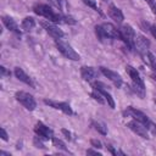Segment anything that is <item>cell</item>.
<instances>
[{
    "mask_svg": "<svg viewBox=\"0 0 156 156\" xmlns=\"http://www.w3.org/2000/svg\"><path fill=\"white\" fill-rule=\"evenodd\" d=\"M33 11L37 15L43 16L48 21L54 22V23H60V22H65V23H69V24L76 23V21L72 17L65 16V15H61V13H56L49 5H45V4H38V5H35L33 7Z\"/></svg>",
    "mask_w": 156,
    "mask_h": 156,
    "instance_id": "1",
    "label": "cell"
},
{
    "mask_svg": "<svg viewBox=\"0 0 156 156\" xmlns=\"http://www.w3.org/2000/svg\"><path fill=\"white\" fill-rule=\"evenodd\" d=\"M95 33L100 40H104L106 38L110 39H121V32L111 23H102L100 26L95 27Z\"/></svg>",
    "mask_w": 156,
    "mask_h": 156,
    "instance_id": "2",
    "label": "cell"
},
{
    "mask_svg": "<svg viewBox=\"0 0 156 156\" xmlns=\"http://www.w3.org/2000/svg\"><path fill=\"white\" fill-rule=\"evenodd\" d=\"M55 44H56L57 50H58L65 57H67L68 60L78 61V60L80 58L79 54L76 52V50H74L68 43H66L65 40H62V39H55Z\"/></svg>",
    "mask_w": 156,
    "mask_h": 156,
    "instance_id": "3",
    "label": "cell"
},
{
    "mask_svg": "<svg viewBox=\"0 0 156 156\" xmlns=\"http://www.w3.org/2000/svg\"><path fill=\"white\" fill-rule=\"evenodd\" d=\"M121 32V39L127 44L129 49L134 48V40H135V32L129 24H123L119 29Z\"/></svg>",
    "mask_w": 156,
    "mask_h": 156,
    "instance_id": "4",
    "label": "cell"
},
{
    "mask_svg": "<svg viewBox=\"0 0 156 156\" xmlns=\"http://www.w3.org/2000/svg\"><path fill=\"white\" fill-rule=\"evenodd\" d=\"M15 98H16V100L20 104H22L29 111H33L35 108V106H37V102H35L34 98L30 94L26 93V91H17L16 95H15Z\"/></svg>",
    "mask_w": 156,
    "mask_h": 156,
    "instance_id": "5",
    "label": "cell"
},
{
    "mask_svg": "<svg viewBox=\"0 0 156 156\" xmlns=\"http://www.w3.org/2000/svg\"><path fill=\"white\" fill-rule=\"evenodd\" d=\"M41 27L46 30V33H49V35H51L55 39H61L63 37V32L54 23H51L50 21H41L40 22Z\"/></svg>",
    "mask_w": 156,
    "mask_h": 156,
    "instance_id": "6",
    "label": "cell"
},
{
    "mask_svg": "<svg viewBox=\"0 0 156 156\" xmlns=\"http://www.w3.org/2000/svg\"><path fill=\"white\" fill-rule=\"evenodd\" d=\"M126 113H127L128 116L133 117V119L144 123L147 128H149V126L151 124V122H150V119L147 118V116H146L145 113H143L141 111H139V110H135V108H133V107H128V108L126 110Z\"/></svg>",
    "mask_w": 156,
    "mask_h": 156,
    "instance_id": "7",
    "label": "cell"
},
{
    "mask_svg": "<svg viewBox=\"0 0 156 156\" xmlns=\"http://www.w3.org/2000/svg\"><path fill=\"white\" fill-rule=\"evenodd\" d=\"M128 127H129L134 133H136L138 135H140L141 138H149L147 127H146L144 123H141V122H139V121L133 119V121H130V122L128 123Z\"/></svg>",
    "mask_w": 156,
    "mask_h": 156,
    "instance_id": "8",
    "label": "cell"
},
{
    "mask_svg": "<svg viewBox=\"0 0 156 156\" xmlns=\"http://www.w3.org/2000/svg\"><path fill=\"white\" fill-rule=\"evenodd\" d=\"M149 45H150V43H149V40H147L144 35H138V37L135 38V40H134V48H135L143 56H145V55L149 52Z\"/></svg>",
    "mask_w": 156,
    "mask_h": 156,
    "instance_id": "9",
    "label": "cell"
},
{
    "mask_svg": "<svg viewBox=\"0 0 156 156\" xmlns=\"http://www.w3.org/2000/svg\"><path fill=\"white\" fill-rule=\"evenodd\" d=\"M34 132L37 133V135H39L41 139H52V135H54V133H52V130L48 127V126H45L43 122H38L37 124H35V127H34Z\"/></svg>",
    "mask_w": 156,
    "mask_h": 156,
    "instance_id": "10",
    "label": "cell"
},
{
    "mask_svg": "<svg viewBox=\"0 0 156 156\" xmlns=\"http://www.w3.org/2000/svg\"><path fill=\"white\" fill-rule=\"evenodd\" d=\"M100 72H101L105 77H107L116 87H121V85H122V78H121V76H119L117 72L111 71V69H108V68H106V67H100Z\"/></svg>",
    "mask_w": 156,
    "mask_h": 156,
    "instance_id": "11",
    "label": "cell"
},
{
    "mask_svg": "<svg viewBox=\"0 0 156 156\" xmlns=\"http://www.w3.org/2000/svg\"><path fill=\"white\" fill-rule=\"evenodd\" d=\"M44 102H45L46 105H49V106L56 108V110L62 111V112L66 113V115H72V113H73L71 106H69L67 102H60V101H54V100H48V99H45Z\"/></svg>",
    "mask_w": 156,
    "mask_h": 156,
    "instance_id": "12",
    "label": "cell"
},
{
    "mask_svg": "<svg viewBox=\"0 0 156 156\" xmlns=\"http://www.w3.org/2000/svg\"><path fill=\"white\" fill-rule=\"evenodd\" d=\"M93 88L96 89L98 91H100V94L104 96V99L106 100V102L108 104V106H110L111 108H115V101H113V98L111 96L110 93H107V90L104 89L105 87H104L101 83H99V82H98V83H94V84H93Z\"/></svg>",
    "mask_w": 156,
    "mask_h": 156,
    "instance_id": "13",
    "label": "cell"
},
{
    "mask_svg": "<svg viewBox=\"0 0 156 156\" xmlns=\"http://www.w3.org/2000/svg\"><path fill=\"white\" fill-rule=\"evenodd\" d=\"M126 71H127V73L129 74V77L132 78L133 84H135V85H138V87H141V88H145V87H144V82H143V79L140 78L139 72H138L134 67L127 66V67H126Z\"/></svg>",
    "mask_w": 156,
    "mask_h": 156,
    "instance_id": "14",
    "label": "cell"
},
{
    "mask_svg": "<svg viewBox=\"0 0 156 156\" xmlns=\"http://www.w3.org/2000/svg\"><path fill=\"white\" fill-rule=\"evenodd\" d=\"M80 74H82V78L87 82H91L93 79L96 78L98 73L93 68V67H87V66H83L80 68Z\"/></svg>",
    "mask_w": 156,
    "mask_h": 156,
    "instance_id": "15",
    "label": "cell"
},
{
    "mask_svg": "<svg viewBox=\"0 0 156 156\" xmlns=\"http://www.w3.org/2000/svg\"><path fill=\"white\" fill-rule=\"evenodd\" d=\"M108 15H110V17H111L113 21H116L117 23H122L123 20H124L122 11H121L117 6H115V5H110V7H108Z\"/></svg>",
    "mask_w": 156,
    "mask_h": 156,
    "instance_id": "16",
    "label": "cell"
},
{
    "mask_svg": "<svg viewBox=\"0 0 156 156\" xmlns=\"http://www.w3.org/2000/svg\"><path fill=\"white\" fill-rule=\"evenodd\" d=\"M15 76H16V78L20 79L21 82H23V83H26V84H28V85H30V87H34L32 78H30V77H29L22 68L16 67V68H15Z\"/></svg>",
    "mask_w": 156,
    "mask_h": 156,
    "instance_id": "17",
    "label": "cell"
},
{
    "mask_svg": "<svg viewBox=\"0 0 156 156\" xmlns=\"http://www.w3.org/2000/svg\"><path fill=\"white\" fill-rule=\"evenodd\" d=\"M2 23H4L5 27H6L7 29H10L11 32H13V33H16V34H20V33H21V32H20V28H18V26H17V23L15 22L13 18H11V17H9V16H4V17H2Z\"/></svg>",
    "mask_w": 156,
    "mask_h": 156,
    "instance_id": "18",
    "label": "cell"
},
{
    "mask_svg": "<svg viewBox=\"0 0 156 156\" xmlns=\"http://www.w3.org/2000/svg\"><path fill=\"white\" fill-rule=\"evenodd\" d=\"M35 27V21L33 17H26L23 21H22V28L24 30H29V29H33Z\"/></svg>",
    "mask_w": 156,
    "mask_h": 156,
    "instance_id": "19",
    "label": "cell"
},
{
    "mask_svg": "<svg viewBox=\"0 0 156 156\" xmlns=\"http://www.w3.org/2000/svg\"><path fill=\"white\" fill-rule=\"evenodd\" d=\"M93 126H94V128H95L99 133H101L102 135H105V134L107 133V128H106V126H105L104 123H101V122H94Z\"/></svg>",
    "mask_w": 156,
    "mask_h": 156,
    "instance_id": "20",
    "label": "cell"
},
{
    "mask_svg": "<svg viewBox=\"0 0 156 156\" xmlns=\"http://www.w3.org/2000/svg\"><path fill=\"white\" fill-rule=\"evenodd\" d=\"M90 95H91V98H93L94 100H96L99 104H105V101H106L105 99H102L104 96H102V95L100 94V91H98L96 89H94V91H93Z\"/></svg>",
    "mask_w": 156,
    "mask_h": 156,
    "instance_id": "21",
    "label": "cell"
},
{
    "mask_svg": "<svg viewBox=\"0 0 156 156\" xmlns=\"http://www.w3.org/2000/svg\"><path fill=\"white\" fill-rule=\"evenodd\" d=\"M52 143H54V145H55L56 147H58V149H61V150L67 151V147H66V145L63 144V141H62V140H60V139H57V138H52Z\"/></svg>",
    "mask_w": 156,
    "mask_h": 156,
    "instance_id": "22",
    "label": "cell"
},
{
    "mask_svg": "<svg viewBox=\"0 0 156 156\" xmlns=\"http://www.w3.org/2000/svg\"><path fill=\"white\" fill-rule=\"evenodd\" d=\"M146 57H147V61L150 62L152 69L156 71V58H155V56H154L151 52H147V54H146Z\"/></svg>",
    "mask_w": 156,
    "mask_h": 156,
    "instance_id": "23",
    "label": "cell"
},
{
    "mask_svg": "<svg viewBox=\"0 0 156 156\" xmlns=\"http://www.w3.org/2000/svg\"><path fill=\"white\" fill-rule=\"evenodd\" d=\"M50 2H51L56 9H58V10H63V4H65L63 0H50Z\"/></svg>",
    "mask_w": 156,
    "mask_h": 156,
    "instance_id": "24",
    "label": "cell"
},
{
    "mask_svg": "<svg viewBox=\"0 0 156 156\" xmlns=\"http://www.w3.org/2000/svg\"><path fill=\"white\" fill-rule=\"evenodd\" d=\"M83 2L85 4V5H88L89 7H91V9H94V10H99L98 9V5H96V1L95 0H83Z\"/></svg>",
    "mask_w": 156,
    "mask_h": 156,
    "instance_id": "25",
    "label": "cell"
},
{
    "mask_svg": "<svg viewBox=\"0 0 156 156\" xmlns=\"http://www.w3.org/2000/svg\"><path fill=\"white\" fill-rule=\"evenodd\" d=\"M41 138L38 135V136H35L34 138V145L37 146V147H40V149H45V146L43 145V143H41V140H40Z\"/></svg>",
    "mask_w": 156,
    "mask_h": 156,
    "instance_id": "26",
    "label": "cell"
},
{
    "mask_svg": "<svg viewBox=\"0 0 156 156\" xmlns=\"http://www.w3.org/2000/svg\"><path fill=\"white\" fill-rule=\"evenodd\" d=\"M144 1H146V2L149 4V6L151 7L152 12L156 13V1H155V0H144Z\"/></svg>",
    "mask_w": 156,
    "mask_h": 156,
    "instance_id": "27",
    "label": "cell"
},
{
    "mask_svg": "<svg viewBox=\"0 0 156 156\" xmlns=\"http://www.w3.org/2000/svg\"><path fill=\"white\" fill-rule=\"evenodd\" d=\"M90 144H91L93 147H96V149L102 147V146H101V143H100L99 140H96V139H91V140H90Z\"/></svg>",
    "mask_w": 156,
    "mask_h": 156,
    "instance_id": "28",
    "label": "cell"
},
{
    "mask_svg": "<svg viewBox=\"0 0 156 156\" xmlns=\"http://www.w3.org/2000/svg\"><path fill=\"white\" fill-rule=\"evenodd\" d=\"M1 138H2V140H7V133L4 128H1Z\"/></svg>",
    "mask_w": 156,
    "mask_h": 156,
    "instance_id": "29",
    "label": "cell"
},
{
    "mask_svg": "<svg viewBox=\"0 0 156 156\" xmlns=\"http://www.w3.org/2000/svg\"><path fill=\"white\" fill-rule=\"evenodd\" d=\"M61 132H62V133H63V134L66 135V138H67L68 140H71V133H69V132H68L67 129H62Z\"/></svg>",
    "mask_w": 156,
    "mask_h": 156,
    "instance_id": "30",
    "label": "cell"
},
{
    "mask_svg": "<svg viewBox=\"0 0 156 156\" xmlns=\"http://www.w3.org/2000/svg\"><path fill=\"white\" fill-rule=\"evenodd\" d=\"M87 154H88V155H101L100 152H98V151H95V150H91V149L87 150Z\"/></svg>",
    "mask_w": 156,
    "mask_h": 156,
    "instance_id": "31",
    "label": "cell"
},
{
    "mask_svg": "<svg viewBox=\"0 0 156 156\" xmlns=\"http://www.w3.org/2000/svg\"><path fill=\"white\" fill-rule=\"evenodd\" d=\"M150 32H151L152 35L156 38V26H151V27H150Z\"/></svg>",
    "mask_w": 156,
    "mask_h": 156,
    "instance_id": "32",
    "label": "cell"
},
{
    "mask_svg": "<svg viewBox=\"0 0 156 156\" xmlns=\"http://www.w3.org/2000/svg\"><path fill=\"white\" fill-rule=\"evenodd\" d=\"M0 69H1V73H2V76H5V74H10V73H9V72L5 69V67H4V66H1V67H0Z\"/></svg>",
    "mask_w": 156,
    "mask_h": 156,
    "instance_id": "33",
    "label": "cell"
},
{
    "mask_svg": "<svg viewBox=\"0 0 156 156\" xmlns=\"http://www.w3.org/2000/svg\"><path fill=\"white\" fill-rule=\"evenodd\" d=\"M152 78H154V79H155V80H156V76H155V74H154V76H152Z\"/></svg>",
    "mask_w": 156,
    "mask_h": 156,
    "instance_id": "34",
    "label": "cell"
}]
</instances>
